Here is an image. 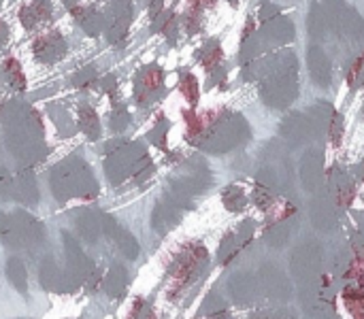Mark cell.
<instances>
[{"label": "cell", "instance_id": "cell-1", "mask_svg": "<svg viewBox=\"0 0 364 319\" xmlns=\"http://www.w3.org/2000/svg\"><path fill=\"white\" fill-rule=\"evenodd\" d=\"M348 309L356 315L358 319L364 318V296H356V294H348Z\"/></svg>", "mask_w": 364, "mask_h": 319}]
</instances>
